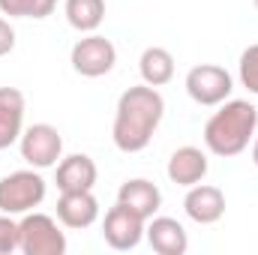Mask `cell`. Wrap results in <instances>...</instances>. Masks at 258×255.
Returning <instances> with one entry per match:
<instances>
[{"mask_svg":"<svg viewBox=\"0 0 258 255\" xmlns=\"http://www.w3.org/2000/svg\"><path fill=\"white\" fill-rule=\"evenodd\" d=\"M45 198V180L39 171H12L0 180V213L24 216L33 207H39Z\"/></svg>","mask_w":258,"mask_h":255,"instance_id":"3957f363","label":"cell"},{"mask_svg":"<svg viewBox=\"0 0 258 255\" xmlns=\"http://www.w3.org/2000/svg\"><path fill=\"white\" fill-rule=\"evenodd\" d=\"M255 6H258V0H255Z\"/></svg>","mask_w":258,"mask_h":255,"instance_id":"603a6c76","label":"cell"},{"mask_svg":"<svg viewBox=\"0 0 258 255\" xmlns=\"http://www.w3.org/2000/svg\"><path fill=\"white\" fill-rule=\"evenodd\" d=\"M12 48H15V30L6 18H0V57L12 54Z\"/></svg>","mask_w":258,"mask_h":255,"instance_id":"44dd1931","label":"cell"},{"mask_svg":"<svg viewBox=\"0 0 258 255\" xmlns=\"http://www.w3.org/2000/svg\"><path fill=\"white\" fill-rule=\"evenodd\" d=\"M144 228H147V219H141L138 213H132L126 204H114L108 213H105V222H102V237L111 249L117 252H126L135 249L144 237Z\"/></svg>","mask_w":258,"mask_h":255,"instance_id":"ba28073f","label":"cell"},{"mask_svg":"<svg viewBox=\"0 0 258 255\" xmlns=\"http://www.w3.org/2000/svg\"><path fill=\"white\" fill-rule=\"evenodd\" d=\"M138 69H141V78L144 84L150 87H162L174 78V57L168 48H159V45H150L144 48L141 60H138Z\"/></svg>","mask_w":258,"mask_h":255,"instance_id":"2e32d148","label":"cell"},{"mask_svg":"<svg viewBox=\"0 0 258 255\" xmlns=\"http://www.w3.org/2000/svg\"><path fill=\"white\" fill-rule=\"evenodd\" d=\"M240 84L258 96V42L240 54Z\"/></svg>","mask_w":258,"mask_h":255,"instance_id":"ffe728a7","label":"cell"},{"mask_svg":"<svg viewBox=\"0 0 258 255\" xmlns=\"http://www.w3.org/2000/svg\"><path fill=\"white\" fill-rule=\"evenodd\" d=\"M117 201L120 204H126L132 213H138L141 219H150V216H156V210H159V204H162V192L156 183H150V180H144V177H135V180H126L120 192H117Z\"/></svg>","mask_w":258,"mask_h":255,"instance_id":"9a60e30c","label":"cell"},{"mask_svg":"<svg viewBox=\"0 0 258 255\" xmlns=\"http://www.w3.org/2000/svg\"><path fill=\"white\" fill-rule=\"evenodd\" d=\"M21 252V231L9 213H0V255Z\"/></svg>","mask_w":258,"mask_h":255,"instance_id":"d6986e66","label":"cell"},{"mask_svg":"<svg viewBox=\"0 0 258 255\" xmlns=\"http://www.w3.org/2000/svg\"><path fill=\"white\" fill-rule=\"evenodd\" d=\"M57 0H0V12L9 18H48Z\"/></svg>","mask_w":258,"mask_h":255,"instance_id":"ac0fdd59","label":"cell"},{"mask_svg":"<svg viewBox=\"0 0 258 255\" xmlns=\"http://www.w3.org/2000/svg\"><path fill=\"white\" fill-rule=\"evenodd\" d=\"M183 210H186V216L192 222H198V225H213L225 213V195H222L219 186L195 183V186H189L186 198H183Z\"/></svg>","mask_w":258,"mask_h":255,"instance_id":"9c48e42d","label":"cell"},{"mask_svg":"<svg viewBox=\"0 0 258 255\" xmlns=\"http://www.w3.org/2000/svg\"><path fill=\"white\" fill-rule=\"evenodd\" d=\"M21 159L30 168H51L63 156V138L51 123H33L21 132Z\"/></svg>","mask_w":258,"mask_h":255,"instance_id":"5b68a950","label":"cell"},{"mask_svg":"<svg viewBox=\"0 0 258 255\" xmlns=\"http://www.w3.org/2000/svg\"><path fill=\"white\" fill-rule=\"evenodd\" d=\"M258 126V108L246 99H231L222 102V108L207 120L204 126V144L216 156H237L249 147L255 138Z\"/></svg>","mask_w":258,"mask_h":255,"instance_id":"7a4b0ae2","label":"cell"},{"mask_svg":"<svg viewBox=\"0 0 258 255\" xmlns=\"http://www.w3.org/2000/svg\"><path fill=\"white\" fill-rule=\"evenodd\" d=\"M63 12H66V21L75 30L93 33L105 18V0H66Z\"/></svg>","mask_w":258,"mask_h":255,"instance_id":"e0dca14e","label":"cell"},{"mask_svg":"<svg viewBox=\"0 0 258 255\" xmlns=\"http://www.w3.org/2000/svg\"><path fill=\"white\" fill-rule=\"evenodd\" d=\"M234 90L228 69L216 63H201L186 72V93L198 105H222Z\"/></svg>","mask_w":258,"mask_h":255,"instance_id":"52a82bcc","label":"cell"},{"mask_svg":"<svg viewBox=\"0 0 258 255\" xmlns=\"http://www.w3.org/2000/svg\"><path fill=\"white\" fill-rule=\"evenodd\" d=\"M99 216V201L93 189L60 192L57 198V219L66 228H90Z\"/></svg>","mask_w":258,"mask_h":255,"instance_id":"8fae6325","label":"cell"},{"mask_svg":"<svg viewBox=\"0 0 258 255\" xmlns=\"http://www.w3.org/2000/svg\"><path fill=\"white\" fill-rule=\"evenodd\" d=\"M252 162H255V168H258V135H255V144H252Z\"/></svg>","mask_w":258,"mask_h":255,"instance_id":"7402d4cb","label":"cell"},{"mask_svg":"<svg viewBox=\"0 0 258 255\" xmlns=\"http://www.w3.org/2000/svg\"><path fill=\"white\" fill-rule=\"evenodd\" d=\"M162 114H165V99L156 87L138 84V87H129L126 93H120L114 129H111L117 150H123V153L144 150L150 144L156 126L162 123Z\"/></svg>","mask_w":258,"mask_h":255,"instance_id":"6da1fadb","label":"cell"},{"mask_svg":"<svg viewBox=\"0 0 258 255\" xmlns=\"http://www.w3.org/2000/svg\"><path fill=\"white\" fill-rule=\"evenodd\" d=\"M21 231V252L24 255H63L66 252V234L48 213H24L18 222Z\"/></svg>","mask_w":258,"mask_h":255,"instance_id":"277c9868","label":"cell"},{"mask_svg":"<svg viewBox=\"0 0 258 255\" xmlns=\"http://www.w3.org/2000/svg\"><path fill=\"white\" fill-rule=\"evenodd\" d=\"M204 174H207V156H204V150L186 144V147H177L171 153V159H168V180L171 183L189 189V186L204 180Z\"/></svg>","mask_w":258,"mask_h":255,"instance_id":"5bb4252c","label":"cell"},{"mask_svg":"<svg viewBox=\"0 0 258 255\" xmlns=\"http://www.w3.org/2000/svg\"><path fill=\"white\" fill-rule=\"evenodd\" d=\"M24 132V93L18 87H0V150L12 147Z\"/></svg>","mask_w":258,"mask_h":255,"instance_id":"4fadbf2b","label":"cell"},{"mask_svg":"<svg viewBox=\"0 0 258 255\" xmlns=\"http://www.w3.org/2000/svg\"><path fill=\"white\" fill-rule=\"evenodd\" d=\"M144 237L153 246V252L159 255H183L189 249L186 228L171 216H150L147 228H144Z\"/></svg>","mask_w":258,"mask_h":255,"instance_id":"30bf717a","label":"cell"},{"mask_svg":"<svg viewBox=\"0 0 258 255\" xmlns=\"http://www.w3.org/2000/svg\"><path fill=\"white\" fill-rule=\"evenodd\" d=\"M54 183L60 192H78V189H93L96 183V162L87 153H72L60 156Z\"/></svg>","mask_w":258,"mask_h":255,"instance_id":"7c38bea8","label":"cell"},{"mask_svg":"<svg viewBox=\"0 0 258 255\" xmlns=\"http://www.w3.org/2000/svg\"><path fill=\"white\" fill-rule=\"evenodd\" d=\"M69 63L78 75L84 78H102L108 75L114 63H117V51L111 45V39L99 36V33H90L84 39H78L72 45V54H69Z\"/></svg>","mask_w":258,"mask_h":255,"instance_id":"8992f818","label":"cell"}]
</instances>
